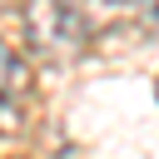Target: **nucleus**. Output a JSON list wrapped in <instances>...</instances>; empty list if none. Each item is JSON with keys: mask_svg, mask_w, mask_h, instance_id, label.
<instances>
[{"mask_svg": "<svg viewBox=\"0 0 159 159\" xmlns=\"http://www.w3.org/2000/svg\"><path fill=\"white\" fill-rule=\"evenodd\" d=\"M154 94H159V89H154Z\"/></svg>", "mask_w": 159, "mask_h": 159, "instance_id": "obj_7", "label": "nucleus"}, {"mask_svg": "<svg viewBox=\"0 0 159 159\" xmlns=\"http://www.w3.org/2000/svg\"><path fill=\"white\" fill-rule=\"evenodd\" d=\"M25 40L45 65H65L84 50L89 30L65 0H25Z\"/></svg>", "mask_w": 159, "mask_h": 159, "instance_id": "obj_1", "label": "nucleus"}, {"mask_svg": "<svg viewBox=\"0 0 159 159\" xmlns=\"http://www.w3.org/2000/svg\"><path fill=\"white\" fill-rule=\"evenodd\" d=\"M20 129H25V119H20L15 99H5V94H0V134H20Z\"/></svg>", "mask_w": 159, "mask_h": 159, "instance_id": "obj_4", "label": "nucleus"}, {"mask_svg": "<svg viewBox=\"0 0 159 159\" xmlns=\"http://www.w3.org/2000/svg\"><path fill=\"white\" fill-rule=\"evenodd\" d=\"M65 5L84 20V30H89V35H94V30H104V25H114V20L124 15V5H119V0H65Z\"/></svg>", "mask_w": 159, "mask_h": 159, "instance_id": "obj_3", "label": "nucleus"}, {"mask_svg": "<svg viewBox=\"0 0 159 159\" xmlns=\"http://www.w3.org/2000/svg\"><path fill=\"white\" fill-rule=\"evenodd\" d=\"M119 5H124V10H134V5H139V0H119Z\"/></svg>", "mask_w": 159, "mask_h": 159, "instance_id": "obj_6", "label": "nucleus"}, {"mask_svg": "<svg viewBox=\"0 0 159 159\" xmlns=\"http://www.w3.org/2000/svg\"><path fill=\"white\" fill-rule=\"evenodd\" d=\"M149 15H154V20H159V0H149Z\"/></svg>", "mask_w": 159, "mask_h": 159, "instance_id": "obj_5", "label": "nucleus"}, {"mask_svg": "<svg viewBox=\"0 0 159 159\" xmlns=\"http://www.w3.org/2000/svg\"><path fill=\"white\" fill-rule=\"evenodd\" d=\"M30 89H35V70H30V60H25L15 45L0 40V94H5V99H25Z\"/></svg>", "mask_w": 159, "mask_h": 159, "instance_id": "obj_2", "label": "nucleus"}]
</instances>
